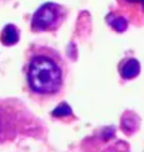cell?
<instances>
[{
  "label": "cell",
  "mask_w": 144,
  "mask_h": 152,
  "mask_svg": "<svg viewBox=\"0 0 144 152\" xmlns=\"http://www.w3.org/2000/svg\"><path fill=\"white\" fill-rule=\"evenodd\" d=\"M67 69L62 57L46 46L30 49L25 64V81L30 93L40 99H52L62 93Z\"/></svg>",
  "instance_id": "1"
},
{
  "label": "cell",
  "mask_w": 144,
  "mask_h": 152,
  "mask_svg": "<svg viewBox=\"0 0 144 152\" xmlns=\"http://www.w3.org/2000/svg\"><path fill=\"white\" fill-rule=\"evenodd\" d=\"M65 9L58 3H45L33 15L31 28L34 31H54L65 20Z\"/></svg>",
  "instance_id": "2"
},
{
  "label": "cell",
  "mask_w": 144,
  "mask_h": 152,
  "mask_svg": "<svg viewBox=\"0 0 144 152\" xmlns=\"http://www.w3.org/2000/svg\"><path fill=\"white\" fill-rule=\"evenodd\" d=\"M15 136V122L6 110H0V143Z\"/></svg>",
  "instance_id": "3"
},
{
  "label": "cell",
  "mask_w": 144,
  "mask_h": 152,
  "mask_svg": "<svg viewBox=\"0 0 144 152\" xmlns=\"http://www.w3.org/2000/svg\"><path fill=\"white\" fill-rule=\"evenodd\" d=\"M140 63L135 58H129V60H123L119 66V73L123 79H134L140 75Z\"/></svg>",
  "instance_id": "4"
},
{
  "label": "cell",
  "mask_w": 144,
  "mask_h": 152,
  "mask_svg": "<svg viewBox=\"0 0 144 152\" xmlns=\"http://www.w3.org/2000/svg\"><path fill=\"white\" fill-rule=\"evenodd\" d=\"M0 39H2V43H3V45H6V46H12V45H15V43L18 42V39H20V33H18V30H17L15 26L9 24V26H6V27L2 30Z\"/></svg>",
  "instance_id": "5"
},
{
  "label": "cell",
  "mask_w": 144,
  "mask_h": 152,
  "mask_svg": "<svg viewBox=\"0 0 144 152\" xmlns=\"http://www.w3.org/2000/svg\"><path fill=\"white\" fill-rule=\"evenodd\" d=\"M65 113H67V115L71 113V112H70V107H68L67 104H61V106L54 112V116H61V115H65Z\"/></svg>",
  "instance_id": "6"
}]
</instances>
